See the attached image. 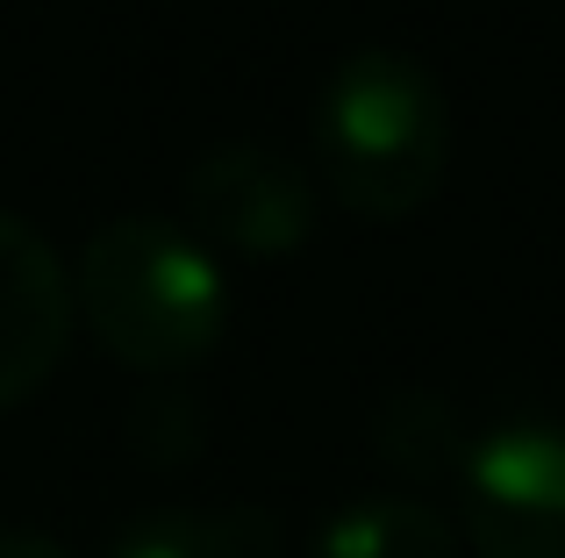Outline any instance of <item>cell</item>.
I'll return each instance as SVG.
<instances>
[{"label": "cell", "instance_id": "obj_2", "mask_svg": "<svg viewBox=\"0 0 565 558\" xmlns=\"http://www.w3.org/2000/svg\"><path fill=\"white\" fill-rule=\"evenodd\" d=\"M322 180L351 215H415L451 165V100L437 72L408 51H351L316 100Z\"/></svg>", "mask_w": 565, "mask_h": 558}, {"label": "cell", "instance_id": "obj_8", "mask_svg": "<svg viewBox=\"0 0 565 558\" xmlns=\"http://www.w3.org/2000/svg\"><path fill=\"white\" fill-rule=\"evenodd\" d=\"M380 451L401 465V473H458L472 451V437L458 430V416L437 401V394H394L380 408Z\"/></svg>", "mask_w": 565, "mask_h": 558}, {"label": "cell", "instance_id": "obj_7", "mask_svg": "<svg viewBox=\"0 0 565 558\" xmlns=\"http://www.w3.org/2000/svg\"><path fill=\"white\" fill-rule=\"evenodd\" d=\"M316 558H458V530L415 494H365L316 530Z\"/></svg>", "mask_w": 565, "mask_h": 558}, {"label": "cell", "instance_id": "obj_1", "mask_svg": "<svg viewBox=\"0 0 565 558\" xmlns=\"http://www.w3.org/2000/svg\"><path fill=\"white\" fill-rule=\"evenodd\" d=\"M72 308L137 373H186L230 330V272L172 215H115L86 237Z\"/></svg>", "mask_w": 565, "mask_h": 558}, {"label": "cell", "instance_id": "obj_9", "mask_svg": "<svg viewBox=\"0 0 565 558\" xmlns=\"http://www.w3.org/2000/svg\"><path fill=\"white\" fill-rule=\"evenodd\" d=\"M0 558H72V551L36 537V530H0Z\"/></svg>", "mask_w": 565, "mask_h": 558}, {"label": "cell", "instance_id": "obj_6", "mask_svg": "<svg viewBox=\"0 0 565 558\" xmlns=\"http://www.w3.org/2000/svg\"><path fill=\"white\" fill-rule=\"evenodd\" d=\"M279 523L265 508H151L122 523L108 558H273Z\"/></svg>", "mask_w": 565, "mask_h": 558}, {"label": "cell", "instance_id": "obj_3", "mask_svg": "<svg viewBox=\"0 0 565 558\" xmlns=\"http://www.w3.org/2000/svg\"><path fill=\"white\" fill-rule=\"evenodd\" d=\"M466 545L472 558H565V430L501 422L472 437L466 465Z\"/></svg>", "mask_w": 565, "mask_h": 558}, {"label": "cell", "instance_id": "obj_4", "mask_svg": "<svg viewBox=\"0 0 565 558\" xmlns=\"http://www.w3.org/2000/svg\"><path fill=\"white\" fill-rule=\"evenodd\" d=\"M186 223L207 251L236 258H287L316 229V186L287 151L258 137H230L193 158L186 172Z\"/></svg>", "mask_w": 565, "mask_h": 558}, {"label": "cell", "instance_id": "obj_5", "mask_svg": "<svg viewBox=\"0 0 565 558\" xmlns=\"http://www.w3.org/2000/svg\"><path fill=\"white\" fill-rule=\"evenodd\" d=\"M72 344V287L57 251L0 208V408L29 401Z\"/></svg>", "mask_w": 565, "mask_h": 558}]
</instances>
